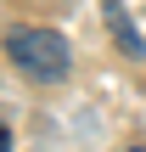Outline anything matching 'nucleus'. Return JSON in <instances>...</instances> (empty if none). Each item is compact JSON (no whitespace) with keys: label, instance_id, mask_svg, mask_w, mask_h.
<instances>
[{"label":"nucleus","instance_id":"2","mask_svg":"<svg viewBox=\"0 0 146 152\" xmlns=\"http://www.w3.org/2000/svg\"><path fill=\"white\" fill-rule=\"evenodd\" d=\"M101 17H107V34L118 39V51H124L129 62H141V56H146V39L135 34V23H129V11H124V0H101Z\"/></svg>","mask_w":146,"mask_h":152},{"label":"nucleus","instance_id":"3","mask_svg":"<svg viewBox=\"0 0 146 152\" xmlns=\"http://www.w3.org/2000/svg\"><path fill=\"white\" fill-rule=\"evenodd\" d=\"M0 152H11V130H6V124H0Z\"/></svg>","mask_w":146,"mask_h":152},{"label":"nucleus","instance_id":"4","mask_svg":"<svg viewBox=\"0 0 146 152\" xmlns=\"http://www.w3.org/2000/svg\"><path fill=\"white\" fill-rule=\"evenodd\" d=\"M129 152H146V147H129Z\"/></svg>","mask_w":146,"mask_h":152},{"label":"nucleus","instance_id":"1","mask_svg":"<svg viewBox=\"0 0 146 152\" xmlns=\"http://www.w3.org/2000/svg\"><path fill=\"white\" fill-rule=\"evenodd\" d=\"M6 56L11 68H23L34 85H62L73 73V51L56 28H11L6 34Z\"/></svg>","mask_w":146,"mask_h":152}]
</instances>
